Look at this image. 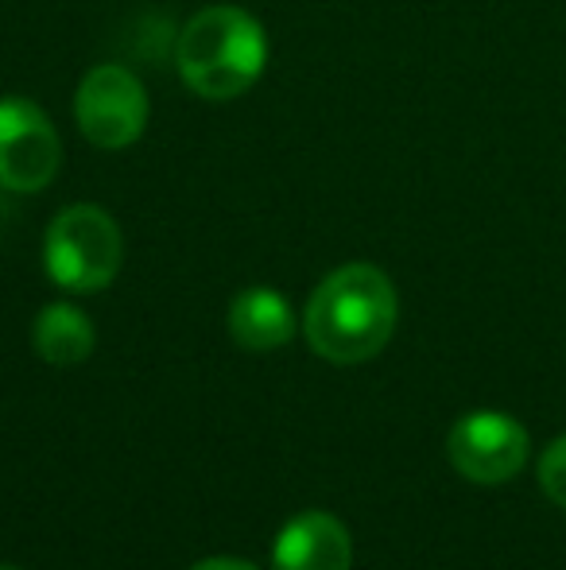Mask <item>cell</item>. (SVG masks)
<instances>
[{
	"label": "cell",
	"mask_w": 566,
	"mask_h": 570,
	"mask_svg": "<svg viewBox=\"0 0 566 570\" xmlns=\"http://www.w3.org/2000/svg\"><path fill=\"white\" fill-rule=\"evenodd\" d=\"M75 117L93 148L121 151L137 144L148 125V94L129 67H93L75 94Z\"/></svg>",
	"instance_id": "4"
},
{
	"label": "cell",
	"mask_w": 566,
	"mask_h": 570,
	"mask_svg": "<svg viewBox=\"0 0 566 570\" xmlns=\"http://www.w3.org/2000/svg\"><path fill=\"white\" fill-rule=\"evenodd\" d=\"M268 62L265 28L245 8L214 4L195 12L175 39L179 78L206 101H234L257 86Z\"/></svg>",
	"instance_id": "2"
},
{
	"label": "cell",
	"mask_w": 566,
	"mask_h": 570,
	"mask_svg": "<svg viewBox=\"0 0 566 570\" xmlns=\"http://www.w3.org/2000/svg\"><path fill=\"white\" fill-rule=\"evenodd\" d=\"M62 167V140L51 117L28 98H0V187L36 195Z\"/></svg>",
	"instance_id": "5"
},
{
	"label": "cell",
	"mask_w": 566,
	"mask_h": 570,
	"mask_svg": "<svg viewBox=\"0 0 566 570\" xmlns=\"http://www.w3.org/2000/svg\"><path fill=\"white\" fill-rule=\"evenodd\" d=\"M349 563H354V543L346 524L330 512H299L276 535V570H349Z\"/></svg>",
	"instance_id": "7"
},
{
	"label": "cell",
	"mask_w": 566,
	"mask_h": 570,
	"mask_svg": "<svg viewBox=\"0 0 566 570\" xmlns=\"http://www.w3.org/2000/svg\"><path fill=\"white\" fill-rule=\"evenodd\" d=\"M190 570H257V567L245 563V559H202V563Z\"/></svg>",
	"instance_id": "11"
},
{
	"label": "cell",
	"mask_w": 566,
	"mask_h": 570,
	"mask_svg": "<svg viewBox=\"0 0 566 570\" xmlns=\"http://www.w3.org/2000/svg\"><path fill=\"white\" fill-rule=\"evenodd\" d=\"M450 465L474 485H505L524 470L532 454L528 431L505 412H469L446 439Z\"/></svg>",
	"instance_id": "6"
},
{
	"label": "cell",
	"mask_w": 566,
	"mask_h": 570,
	"mask_svg": "<svg viewBox=\"0 0 566 570\" xmlns=\"http://www.w3.org/2000/svg\"><path fill=\"white\" fill-rule=\"evenodd\" d=\"M539 489L547 493V501L566 509V435L555 439V443L539 454Z\"/></svg>",
	"instance_id": "10"
},
{
	"label": "cell",
	"mask_w": 566,
	"mask_h": 570,
	"mask_svg": "<svg viewBox=\"0 0 566 570\" xmlns=\"http://www.w3.org/2000/svg\"><path fill=\"white\" fill-rule=\"evenodd\" d=\"M229 334L241 350L265 353L276 345H287L295 334L291 303L272 287H249L229 307Z\"/></svg>",
	"instance_id": "8"
},
{
	"label": "cell",
	"mask_w": 566,
	"mask_h": 570,
	"mask_svg": "<svg viewBox=\"0 0 566 570\" xmlns=\"http://www.w3.org/2000/svg\"><path fill=\"white\" fill-rule=\"evenodd\" d=\"M31 338H36V353L54 368L82 365L93 353V323L70 303H51L36 315L31 326Z\"/></svg>",
	"instance_id": "9"
},
{
	"label": "cell",
	"mask_w": 566,
	"mask_h": 570,
	"mask_svg": "<svg viewBox=\"0 0 566 570\" xmlns=\"http://www.w3.org/2000/svg\"><path fill=\"white\" fill-rule=\"evenodd\" d=\"M400 318L396 287L377 264H341L315 287L302 331L318 357L361 365L388 345Z\"/></svg>",
	"instance_id": "1"
},
{
	"label": "cell",
	"mask_w": 566,
	"mask_h": 570,
	"mask_svg": "<svg viewBox=\"0 0 566 570\" xmlns=\"http://www.w3.org/2000/svg\"><path fill=\"white\" fill-rule=\"evenodd\" d=\"M125 261L121 226L109 218L101 206L78 203L67 206L59 218L47 226L43 264L47 276L59 287L78 295L101 292L117 279Z\"/></svg>",
	"instance_id": "3"
},
{
	"label": "cell",
	"mask_w": 566,
	"mask_h": 570,
	"mask_svg": "<svg viewBox=\"0 0 566 570\" xmlns=\"http://www.w3.org/2000/svg\"><path fill=\"white\" fill-rule=\"evenodd\" d=\"M0 570H20V567H8V563H0Z\"/></svg>",
	"instance_id": "12"
}]
</instances>
